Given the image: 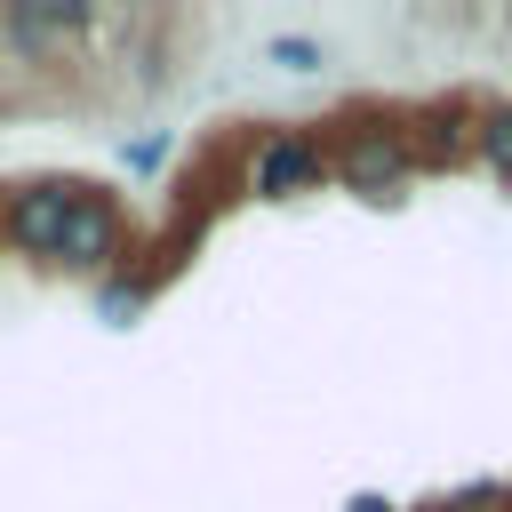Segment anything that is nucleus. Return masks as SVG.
Returning a JSON list of instances; mask_svg holds the SVG:
<instances>
[{
	"label": "nucleus",
	"instance_id": "obj_1",
	"mask_svg": "<svg viewBox=\"0 0 512 512\" xmlns=\"http://www.w3.org/2000/svg\"><path fill=\"white\" fill-rule=\"evenodd\" d=\"M328 176V144L304 136V128H272L256 152H248V192L256 200H288V192H312Z\"/></svg>",
	"mask_w": 512,
	"mask_h": 512
},
{
	"label": "nucleus",
	"instance_id": "obj_2",
	"mask_svg": "<svg viewBox=\"0 0 512 512\" xmlns=\"http://www.w3.org/2000/svg\"><path fill=\"white\" fill-rule=\"evenodd\" d=\"M328 168L352 184V192H400L408 184V168H416V152H408V136L400 128H360V136H344L336 152H328Z\"/></svg>",
	"mask_w": 512,
	"mask_h": 512
},
{
	"label": "nucleus",
	"instance_id": "obj_3",
	"mask_svg": "<svg viewBox=\"0 0 512 512\" xmlns=\"http://www.w3.org/2000/svg\"><path fill=\"white\" fill-rule=\"evenodd\" d=\"M72 192H80V184H24V192L0 208V240L24 248V256H56L64 216H72Z\"/></svg>",
	"mask_w": 512,
	"mask_h": 512
},
{
	"label": "nucleus",
	"instance_id": "obj_4",
	"mask_svg": "<svg viewBox=\"0 0 512 512\" xmlns=\"http://www.w3.org/2000/svg\"><path fill=\"white\" fill-rule=\"evenodd\" d=\"M88 24H96V8H88V0H8L0 40H8L16 56H48L56 40H80Z\"/></svg>",
	"mask_w": 512,
	"mask_h": 512
},
{
	"label": "nucleus",
	"instance_id": "obj_5",
	"mask_svg": "<svg viewBox=\"0 0 512 512\" xmlns=\"http://www.w3.org/2000/svg\"><path fill=\"white\" fill-rule=\"evenodd\" d=\"M56 256L72 264V272H104L112 256H120V208L104 200V192H72V216H64V240H56Z\"/></svg>",
	"mask_w": 512,
	"mask_h": 512
},
{
	"label": "nucleus",
	"instance_id": "obj_6",
	"mask_svg": "<svg viewBox=\"0 0 512 512\" xmlns=\"http://www.w3.org/2000/svg\"><path fill=\"white\" fill-rule=\"evenodd\" d=\"M472 144H480V160L512 184V104H488V112L472 120Z\"/></svg>",
	"mask_w": 512,
	"mask_h": 512
},
{
	"label": "nucleus",
	"instance_id": "obj_7",
	"mask_svg": "<svg viewBox=\"0 0 512 512\" xmlns=\"http://www.w3.org/2000/svg\"><path fill=\"white\" fill-rule=\"evenodd\" d=\"M264 56H272L280 72H320V64H328V56H320V40H304V32H272V40H264Z\"/></svg>",
	"mask_w": 512,
	"mask_h": 512
},
{
	"label": "nucleus",
	"instance_id": "obj_8",
	"mask_svg": "<svg viewBox=\"0 0 512 512\" xmlns=\"http://www.w3.org/2000/svg\"><path fill=\"white\" fill-rule=\"evenodd\" d=\"M96 304H104V312H112V320H128V312H136V304H144V288H120V280H112V288H104V296H96Z\"/></svg>",
	"mask_w": 512,
	"mask_h": 512
},
{
	"label": "nucleus",
	"instance_id": "obj_9",
	"mask_svg": "<svg viewBox=\"0 0 512 512\" xmlns=\"http://www.w3.org/2000/svg\"><path fill=\"white\" fill-rule=\"evenodd\" d=\"M344 512H400V504H384V496H352Z\"/></svg>",
	"mask_w": 512,
	"mask_h": 512
},
{
	"label": "nucleus",
	"instance_id": "obj_10",
	"mask_svg": "<svg viewBox=\"0 0 512 512\" xmlns=\"http://www.w3.org/2000/svg\"><path fill=\"white\" fill-rule=\"evenodd\" d=\"M0 24H8V0H0Z\"/></svg>",
	"mask_w": 512,
	"mask_h": 512
},
{
	"label": "nucleus",
	"instance_id": "obj_11",
	"mask_svg": "<svg viewBox=\"0 0 512 512\" xmlns=\"http://www.w3.org/2000/svg\"><path fill=\"white\" fill-rule=\"evenodd\" d=\"M504 24H512V8H504Z\"/></svg>",
	"mask_w": 512,
	"mask_h": 512
}]
</instances>
